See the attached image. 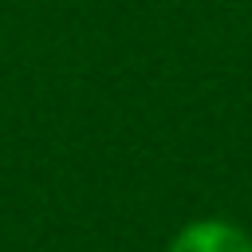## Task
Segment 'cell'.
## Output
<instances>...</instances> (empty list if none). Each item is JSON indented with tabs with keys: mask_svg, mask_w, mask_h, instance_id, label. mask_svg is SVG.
<instances>
[{
	"mask_svg": "<svg viewBox=\"0 0 252 252\" xmlns=\"http://www.w3.org/2000/svg\"><path fill=\"white\" fill-rule=\"evenodd\" d=\"M165 252H252V236L224 220V217H205V220H189Z\"/></svg>",
	"mask_w": 252,
	"mask_h": 252,
	"instance_id": "obj_1",
	"label": "cell"
}]
</instances>
